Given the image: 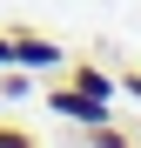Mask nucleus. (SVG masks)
I'll list each match as a JSON object with an SVG mask.
<instances>
[{"label": "nucleus", "instance_id": "1", "mask_svg": "<svg viewBox=\"0 0 141 148\" xmlns=\"http://www.w3.org/2000/svg\"><path fill=\"white\" fill-rule=\"evenodd\" d=\"M47 108H54V114H67L74 128L108 121V101H94V94H87V88H74V81H67V88H47Z\"/></svg>", "mask_w": 141, "mask_h": 148}, {"label": "nucleus", "instance_id": "2", "mask_svg": "<svg viewBox=\"0 0 141 148\" xmlns=\"http://www.w3.org/2000/svg\"><path fill=\"white\" fill-rule=\"evenodd\" d=\"M61 61H67L61 40H47V34H14V67L40 74V67H61Z\"/></svg>", "mask_w": 141, "mask_h": 148}, {"label": "nucleus", "instance_id": "3", "mask_svg": "<svg viewBox=\"0 0 141 148\" xmlns=\"http://www.w3.org/2000/svg\"><path fill=\"white\" fill-rule=\"evenodd\" d=\"M74 88H87L94 101H114V74L94 67V61H74Z\"/></svg>", "mask_w": 141, "mask_h": 148}, {"label": "nucleus", "instance_id": "4", "mask_svg": "<svg viewBox=\"0 0 141 148\" xmlns=\"http://www.w3.org/2000/svg\"><path fill=\"white\" fill-rule=\"evenodd\" d=\"M0 94H7V101H20V94H27V67H14L7 81H0Z\"/></svg>", "mask_w": 141, "mask_h": 148}, {"label": "nucleus", "instance_id": "5", "mask_svg": "<svg viewBox=\"0 0 141 148\" xmlns=\"http://www.w3.org/2000/svg\"><path fill=\"white\" fill-rule=\"evenodd\" d=\"M0 67H14V34H0Z\"/></svg>", "mask_w": 141, "mask_h": 148}, {"label": "nucleus", "instance_id": "6", "mask_svg": "<svg viewBox=\"0 0 141 148\" xmlns=\"http://www.w3.org/2000/svg\"><path fill=\"white\" fill-rule=\"evenodd\" d=\"M0 148H27V135H14V128H0Z\"/></svg>", "mask_w": 141, "mask_h": 148}, {"label": "nucleus", "instance_id": "7", "mask_svg": "<svg viewBox=\"0 0 141 148\" xmlns=\"http://www.w3.org/2000/svg\"><path fill=\"white\" fill-rule=\"evenodd\" d=\"M128 88H134V94H141V67H134V74H128Z\"/></svg>", "mask_w": 141, "mask_h": 148}]
</instances>
